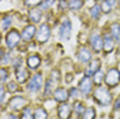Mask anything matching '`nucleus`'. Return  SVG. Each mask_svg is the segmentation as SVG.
Instances as JSON below:
<instances>
[{
  "instance_id": "nucleus-1",
  "label": "nucleus",
  "mask_w": 120,
  "mask_h": 119,
  "mask_svg": "<svg viewBox=\"0 0 120 119\" xmlns=\"http://www.w3.org/2000/svg\"><path fill=\"white\" fill-rule=\"evenodd\" d=\"M93 97H94V101H97L101 105H108L112 103V95L106 88H97Z\"/></svg>"
},
{
  "instance_id": "nucleus-2",
  "label": "nucleus",
  "mask_w": 120,
  "mask_h": 119,
  "mask_svg": "<svg viewBox=\"0 0 120 119\" xmlns=\"http://www.w3.org/2000/svg\"><path fill=\"white\" fill-rule=\"evenodd\" d=\"M120 82V71L117 68H111L105 74V83L108 88H115Z\"/></svg>"
},
{
  "instance_id": "nucleus-3",
  "label": "nucleus",
  "mask_w": 120,
  "mask_h": 119,
  "mask_svg": "<svg viewBox=\"0 0 120 119\" xmlns=\"http://www.w3.org/2000/svg\"><path fill=\"white\" fill-rule=\"evenodd\" d=\"M21 38H22V34H19V32H16V30L8 32L7 36H6V45H7V48L8 49H14L15 47L19 44Z\"/></svg>"
},
{
  "instance_id": "nucleus-4",
  "label": "nucleus",
  "mask_w": 120,
  "mask_h": 119,
  "mask_svg": "<svg viewBox=\"0 0 120 119\" xmlns=\"http://www.w3.org/2000/svg\"><path fill=\"white\" fill-rule=\"evenodd\" d=\"M42 83H44V78H42V74L41 73H37L36 75L31 77V79L27 83V89L30 92H38V90L42 88Z\"/></svg>"
},
{
  "instance_id": "nucleus-5",
  "label": "nucleus",
  "mask_w": 120,
  "mask_h": 119,
  "mask_svg": "<svg viewBox=\"0 0 120 119\" xmlns=\"http://www.w3.org/2000/svg\"><path fill=\"white\" fill-rule=\"evenodd\" d=\"M71 30H72V25L70 22V19L66 18L61 25H60V29H59V36L61 40H68L71 37Z\"/></svg>"
},
{
  "instance_id": "nucleus-6",
  "label": "nucleus",
  "mask_w": 120,
  "mask_h": 119,
  "mask_svg": "<svg viewBox=\"0 0 120 119\" xmlns=\"http://www.w3.org/2000/svg\"><path fill=\"white\" fill-rule=\"evenodd\" d=\"M49 37H51V28H49L48 23H42V25L40 26L38 32H37L38 43H40V44H44V43H46V41L49 40Z\"/></svg>"
},
{
  "instance_id": "nucleus-7",
  "label": "nucleus",
  "mask_w": 120,
  "mask_h": 119,
  "mask_svg": "<svg viewBox=\"0 0 120 119\" xmlns=\"http://www.w3.org/2000/svg\"><path fill=\"white\" fill-rule=\"evenodd\" d=\"M90 47L94 52H100L104 47V38H101V36L98 33H93L90 36Z\"/></svg>"
},
{
  "instance_id": "nucleus-8",
  "label": "nucleus",
  "mask_w": 120,
  "mask_h": 119,
  "mask_svg": "<svg viewBox=\"0 0 120 119\" xmlns=\"http://www.w3.org/2000/svg\"><path fill=\"white\" fill-rule=\"evenodd\" d=\"M21 34H22V40H25V41H30V40H33L34 36L37 34L36 26H34V25H27V26L22 30Z\"/></svg>"
},
{
  "instance_id": "nucleus-9",
  "label": "nucleus",
  "mask_w": 120,
  "mask_h": 119,
  "mask_svg": "<svg viewBox=\"0 0 120 119\" xmlns=\"http://www.w3.org/2000/svg\"><path fill=\"white\" fill-rule=\"evenodd\" d=\"M53 97H55V100L59 101V103H66L68 99H70V93H68L67 89H64V88H57V89L53 92Z\"/></svg>"
},
{
  "instance_id": "nucleus-10",
  "label": "nucleus",
  "mask_w": 120,
  "mask_h": 119,
  "mask_svg": "<svg viewBox=\"0 0 120 119\" xmlns=\"http://www.w3.org/2000/svg\"><path fill=\"white\" fill-rule=\"evenodd\" d=\"M78 88H79V90L82 92L83 95H89L90 92H91V79H90L87 75H85L82 79H81Z\"/></svg>"
},
{
  "instance_id": "nucleus-11",
  "label": "nucleus",
  "mask_w": 120,
  "mask_h": 119,
  "mask_svg": "<svg viewBox=\"0 0 120 119\" xmlns=\"http://www.w3.org/2000/svg\"><path fill=\"white\" fill-rule=\"evenodd\" d=\"M115 38L111 36V33L108 34H105V37H104V47H102V49H104V52L105 53H111L113 51V48H115V41H113Z\"/></svg>"
},
{
  "instance_id": "nucleus-12",
  "label": "nucleus",
  "mask_w": 120,
  "mask_h": 119,
  "mask_svg": "<svg viewBox=\"0 0 120 119\" xmlns=\"http://www.w3.org/2000/svg\"><path fill=\"white\" fill-rule=\"evenodd\" d=\"M57 114H59L60 119H70L71 116V108L67 103H61L57 108Z\"/></svg>"
},
{
  "instance_id": "nucleus-13",
  "label": "nucleus",
  "mask_w": 120,
  "mask_h": 119,
  "mask_svg": "<svg viewBox=\"0 0 120 119\" xmlns=\"http://www.w3.org/2000/svg\"><path fill=\"white\" fill-rule=\"evenodd\" d=\"M100 67H101V63H100V60H91L90 62V64L87 66V68H86V73H85V75H87V77H90V75H94L96 73H98L100 71Z\"/></svg>"
},
{
  "instance_id": "nucleus-14",
  "label": "nucleus",
  "mask_w": 120,
  "mask_h": 119,
  "mask_svg": "<svg viewBox=\"0 0 120 119\" xmlns=\"http://www.w3.org/2000/svg\"><path fill=\"white\" fill-rule=\"evenodd\" d=\"M15 74H16V81L23 83V82L27 81V78H29V71L25 68L23 66H19L16 67V71H15Z\"/></svg>"
},
{
  "instance_id": "nucleus-15",
  "label": "nucleus",
  "mask_w": 120,
  "mask_h": 119,
  "mask_svg": "<svg viewBox=\"0 0 120 119\" xmlns=\"http://www.w3.org/2000/svg\"><path fill=\"white\" fill-rule=\"evenodd\" d=\"M40 64H41V58L38 55H30L27 58V67L30 70H37Z\"/></svg>"
},
{
  "instance_id": "nucleus-16",
  "label": "nucleus",
  "mask_w": 120,
  "mask_h": 119,
  "mask_svg": "<svg viewBox=\"0 0 120 119\" xmlns=\"http://www.w3.org/2000/svg\"><path fill=\"white\" fill-rule=\"evenodd\" d=\"M78 59L81 60L82 63L90 62V59H91V52H90L86 47H82V48L78 51Z\"/></svg>"
},
{
  "instance_id": "nucleus-17",
  "label": "nucleus",
  "mask_w": 120,
  "mask_h": 119,
  "mask_svg": "<svg viewBox=\"0 0 120 119\" xmlns=\"http://www.w3.org/2000/svg\"><path fill=\"white\" fill-rule=\"evenodd\" d=\"M25 104H26V100L23 97H12L11 101H10V107L12 110H16V111H19Z\"/></svg>"
},
{
  "instance_id": "nucleus-18",
  "label": "nucleus",
  "mask_w": 120,
  "mask_h": 119,
  "mask_svg": "<svg viewBox=\"0 0 120 119\" xmlns=\"http://www.w3.org/2000/svg\"><path fill=\"white\" fill-rule=\"evenodd\" d=\"M111 36H112L115 40H120V23L117 22H113L111 25Z\"/></svg>"
},
{
  "instance_id": "nucleus-19",
  "label": "nucleus",
  "mask_w": 120,
  "mask_h": 119,
  "mask_svg": "<svg viewBox=\"0 0 120 119\" xmlns=\"http://www.w3.org/2000/svg\"><path fill=\"white\" fill-rule=\"evenodd\" d=\"M115 6V0H104L101 4V10L104 14H109L112 11V7Z\"/></svg>"
},
{
  "instance_id": "nucleus-20",
  "label": "nucleus",
  "mask_w": 120,
  "mask_h": 119,
  "mask_svg": "<svg viewBox=\"0 0 120 119\" xmlns=\"http://www.w3.org/2000/svg\"><path fill=\"white\" fill-rule=\"evenodd\" d=\"M29 16H30V19H31V22L37 23L41 21V11L40 10H36V8H31L29 11Z\"/></svg>"
},
{
  "instance_id": "nucleus-21",
  "label": "nucleus",
  "mask_w": 120,
  "mask_h": 119,
  "mask_svg": "<svg viewBox=\"0 0 120 119\" xmlns=\"http://www.w3.org/2000/svg\"><path fill=\"white\" fill-rule=\"evenodd\" d=\"M83 6V0H70L68 1V8L71 11H78Z\"/></svg>"
},
{
  "instance_id": "nucleus-22",
  "label": "nucleus",
  "mask_w": 120,
  "mask_h": 119,
  "mask_svg": "<svg viewBox=\"0 0 120 119\" xmlns=\"http://www.w3.org/2000/svg\"><path fill=\"white\" fill-rule=\"evenodd\" d=\"M101 12H102V10H101V6H98V4H96V6H93L90 8V15H91L93 19H98Z\"/></svg>"
},
{
  "instance_id": "nucleus-23",
  "label": "nucleus",
  "mask_w": 120,
  "mask_h": 119,
  "mask_svg": "<svg viewBox=\"0 0 120 119\" xmlns=\"http://www.w3.org/2000/svg\"><path fill=\"white\" fill-rule=\"evenodd\" d=\"M96 118V110L94 108H86L82 114V119H94Z\"/></svg>"
},
{
  "instance_id": "nucleus-24",
  "label": "nucleus",
  "mask_w": 120,
  "mask_h": 119,
  "mask_svg": "<svg viewBox=\"0 0 120 119\" xmlns=\"http://www.w3.org/2000/svg\"><path fill=\"white\" fill-rule=\"evenodd\" d=\"M34 119H48V112L44 108H37L34 112Z\"/></svg>"
},
{
  "instance_id": "nucleus-25",
  "label": "nucleus",
  "mask_w": 120,
  "mask_h": 119,
  "mask_svg": "<svg viewBox=\"0 0 120 119\" xmlns=\"http://www.w3.org/2000/svg\"><path fill=\"white\" fill-rule=\"evenodd\" d=\"M11 16L10 15H4L3 16V19H1V29L3 30H7L8 26H11Z\"/></svg>"
},
{
  "instance_id": "nucleus-26",
  "label": "nucleus",
  "mask_w": 120,
  "mask_h": 119,
  "mask_svg": "<svg viewBox=\"0 0 120 119\" xmlns=\"http://www.w3.org/2000/svg\"><path fill=\"white\" fill-rule=\"evenodd\" d=\"M21 119H34V115L31 114V110L30 108H25L22 111V115H21Z\"/></svg>"
},
{
  "instance_id": "nucleus-27",
  "label": "nucleus",
  "mask_w": 120,
  "mask_h": 119,
  "mask_svg": "<svg viewBox=\"0 0 120 119\" xmlns=\"http://www.w3.org/2000/svg\"><path fill=\"white\" fill-rule=\"evenodd\" d=\"M102 81H105L104 74H102L101 71L96 73V74H94V83H96V85H101V82H102Z\"/></svg>"
},
{
  "instance_id": "nucleus-28",
  "label": "nucleus",
  "mask_w": 120,
  "mask_h": 119,
  "mask_svg": "<svg viewBox=\"0 0 120 119\" xmlns=\"http://www.w3.org/2000/svg\"><path fill=\"white\" fill-rule=\"evenodd\" d=\"M53 4H55V0H44L42 4H40V7H41V10H49Z\"/></svg>"
},
{
  "instance_id": "nucleus-29",
  "label": "nucleus",
  "mask_w": 120,
  "mask_h": 119,
  "mask_svg": "<svg viewBox=\"0 0 120 119\" xmlns=\"http://www.w3.org/2000/svg\"><path fill=\"white\" fill-rule=\"evenodd\" d=\"M74 108H75V112H76V114H83L85 110H86L85 105H83L81 101H76V103L74 104Z\"/></svg>"
},
{
  "instance_id": "nucleus-30",
  "label": "nucleus",
  "mask_w": 120,
  "mask_h": 119,
  "mask_svg": "<svg viewBox=\"0 0 120 119\" xmlns=\"http://www.w3.org/2000/svg\"><path fill=\"white\" fill-rule=\"evenodd\" d=\"M52 83H53L52 79H48V81H46V83H45V95H46V96H48V95H51V93L53 92Z\"/></svg>"
},
{
  "instance_id": "nucleus-31",
  "label": "nucleus",
  "mask_w": 120,
  "mask_h": 119,
  "mask_svg": "<svg viewBox=\"0 0 120 119\" xmlns=\"http://www.w3.org/2000/svg\"><path fill=\"white\" fill-rule=\"evenodd\" d=\"M42 1H44V0H26L25 4H26L27 7H34V6H40V4H42Z\"/></svg>"
},
{
  "instance_id": "nucleus-32",
  "label": "nucleus",
  "mask_w": 120,
  "mask_h": 119,
  "mask_svg": "<svg viewBox=\"0 0 120 119\" xmlns=\"http://www.w3.org/2000/svg\"><path fill=\"white\" fill-rule=\"evenodd\" d=\"M7 88H8V92H18V85L15 82H8Z\"/></svg>"
},
{
  "instance_id": "nucleus-33",
  "label": "nucleus",
  "mask_w": 120,
  "mask_h": 119,
  "mask_svg": "<svg viewBox=\"0 0 120 119\" xmlns=\"http://www.w3.org/2000/svg\"><path fill=\"white\" fill-rule=\"evenodd\" d=\"M7 78H8V70L6 67H3L1 68V82L7 81Z\"/></svg>"
},
{
  "instance_id": "nucleus-34",
  "label": "nucleus",
  "mask_w": 120,
  "mask_h": 119,
  "mask_svg": "<svg viewBox=\"0 0 120 119\" xmlns=\"http://www.w3.org/2000/svg\"><path fill=\"white\" fill-rule=\"evenodd\" d=\"M78 90H79V88H72V89H71V92H70V96H71V97H76V95H78Z\"/></svg>"
},
{
  "instance_id": "nucleus-35",
  "label": "nucleus",
  "mask_w": 120,
  "mask_h": 119,
  "mask_svg": "<svg viewBox=\"0 0 120 119\" xmlns=\"http://www.w3.org/2000/svg\"><path fill=\"white\" fill-rule=\"evenodd\" d=\"M59 4H60V8H66V7H67L66 0H59Z\"/></svg>"
},
{
  "instance_id": "nucleus-36",
  "label": "nucleus",
  "mask_w": 120,
  "mask_h": 119,
  "mask_svg": "<svg viewBox=\"0 0 120 119\" xmlns=\"http://www.w3.org/2000/svg\"><path fill=\"white\" fill-rule=\"evenodd\" d=\"M115 110H120V97L115 101Z\"/></svg>"
},
{
  "instance_id": "nucleus-37",
  "label": "nucleus",
  "mask_w": 120,
  "mask_h": 119,
  "mask_svg": "<svg viewBox=\"0 0 120 119\" xmlns=\"http://www.w3.org/2000/svg\"><path fill=\"white\" fill-rule=\"evenodd\" d=\"M71 81H72V75L68 74V75H67V82H71Z\"/></svg>"
},
{
  "instance_id": "nucleus-38",
  "label": "nucleus",
  "mask_w": 120,
  "mask_h": 119,
  "mask_svg": "<svg viewBox=\"0 0 120 119\" xmlns=\"http://www.w3.org/2000/svg\"><path fill=\"white\" fill-rule=\"evenodd\" d=\"M7 119H16V116H15V115H8Z\"/></svg>"
},
{
  "instance_id": "nucleus-39",
  "label": "nucleus",
  "mask_w": 120,
  "mask_h": 119,
  "mask_svg": "<svg viewBox=\"0 0 120 119\" xmlns=\"http://www.w3.org/2000/svg\"><path fill=\"white\" fill-rule=\"evenodd\" d=\"M119 7H120V0H119Z\"/></svg>"
}]
</instances>
